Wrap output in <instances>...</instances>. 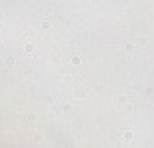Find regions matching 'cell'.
I'll list each match as a JSON object with an SVG mask.
<instances>
[{"label":"cell","instance_id":"obj_1","mask_svg":"<svg viewBox=\"0 0 154 148\" xmlns=\"http://www.w3.org/2000/svg\"><path fill=\"white\" fill-rule=\"evenodd\" d=\"M122 136H124V138H126V140H130V138H132V132H130V130H128V132H124Z\"/></svg>","mask_w":154,"mask_h":148}]
</instances>
